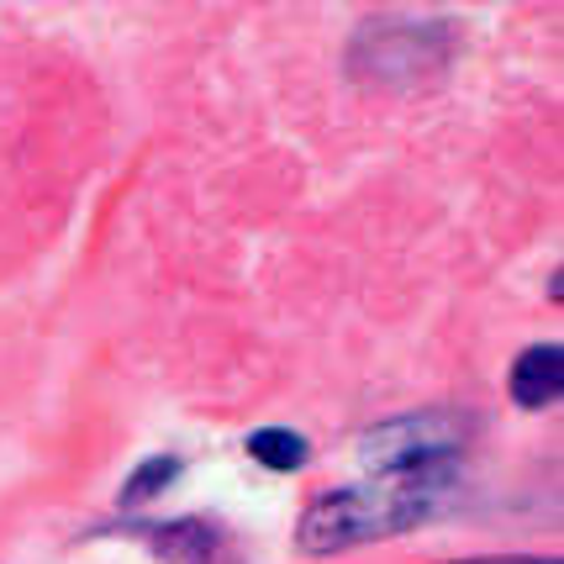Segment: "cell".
<instances>
[{"label": "cell", "mask_w": 564, "mask_h": 564, "mask_svg": "<svg viewBox=\"0 0 564 564\" xmlns=\"http://www.w3.org/2000/svg\"><path fill=\"white\" fill-rule=\"evenodd\" d=\"M138 539L164 564H238V543L206 517H174V522H148Z\"/></svg>", "instance_id": "277c9868"}, {"label": "cell", "mask_w": 564, "mask_h": 564, "mask_svg": "<svg viewBox=\"0 0 564 564\" xmlns=\"http://www.w3.org/2000/svg\"><path fill=\"white\" fill-rule=\"evenodd\" d=\"M507 391L522 412H543V406H554L564 395V348L554 344H533L517 354L512 365V380H507Z\"/></svg>", "instance_id": "5b68a950"}, {"label": "cell", "mask_w": 564, "mask_h": 564, "mask_svg": "<svg viewBox=\"0 0 564 564\" xmlns=\"http://www.w3.org/2000/svg\"><path fill=\"white\" fill-rule=\"evenodd\" d=\"M248 459H259L274 475H295V469L312 459V448L291 427H259V433H248Z\"/></svg>", "instance_id": "8992f818"}, {"label": "cell", "mask_w": 564, "mask_h": 564, "mask_svg": "<svg viewBox=\"0 0 564 564\" xmlns=\"http://www.w3.org/2000/svg\"><path fill=\"white\" fill-rule=\"evenodd\" d=\"M185 475V459H174V454H153V459H143V465L132 469L122 480V507H143V501H159V496L170 491L174 480Z\"/></svg>", "instance_id": "52a82bcc"}, {"label": "cell", "mask_w": 564, "mask_h": 564, "mask_svg": "<svg viewBox=\"0 0 564 564\" xmlns=\"http://www.w3.org/2000/svg\"><path fill=\"white\" fill-rule=\"evenodd\" d=\"M459 48V32L454 22H438V17H369L354 43H348V69L365 74V79H380V85H412V79H427L438 74Z\"/></svg>", "instance_id": "7a4b0ae2"}, {"label": "cell", "mask_w": 564, "mask_h": 564, "mask_svg": "<svg viewBox=\"0 0 564 564\" xmlns=\"http://www.w3.org/2000/svg\"><path fill=\"white\" fill-rule=\"evenodd\" d=\"M454 475H459V465H427L375 475L369 486L327 491L301 512L295 543H301V554H344V549H359V543L406 533V528H417V522L438 512Z\"/></svg>", "instance_id": "6da1fadb"}, {"label": "cell", "mask_w": 564, "mask_h": 564, "mask_svg": "<svg viewBox=\"0 0 564 564\" xmlns=\"http://www.w3.org/2000/svg\"><path fill=\"white\" fill-rule=\"evenodd\" d=\"M448 564H560L554 554H475V560H448Z\"/></svg>", "instance_id": "ba28073f"}, {"label": "cell", "mask_w": 564, "mask_h": 564, "mask_svg": "<svg viewBox=\"0 0 564 564\" xmlns=\"http://www.w3.org/2000/svg\"><path fill=\"white\" fill-rule=\"evenodd\" d=\"M469 438V422L459 412H406L359 438V454L375 475L395 469H427V465H459V448Z\"/></svg>", "instance_id": "3957f363"}]
</instances>
